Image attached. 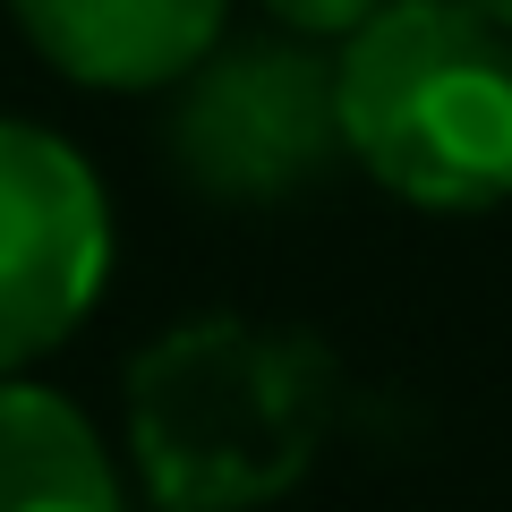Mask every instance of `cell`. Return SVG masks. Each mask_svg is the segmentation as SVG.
<instances>
[{"instance_id": "6", "label": "cell", "mask_w": 512, "mask_h": 512, "mask_svg": "<svg viewBox=\"0 0 512 512\" xmlns=\"http://www.w3.org/2000/svg\"><path fill=\"white\" fill-rule=\"evenodd\" d=\"M0 512H128L103 427L26 376H0Z\"/></svg>"}, {"instance_id": "5", "label": "cell", "mask_w": 512, "mask_h": 512, "mask_svg": "<svg viewBox=\"0 0 512 512\" xmlns=\"http://www.w3.org/2000/svg\"><path fill=\"white\" fill-rule=\"evenodd\" d=\"M35 60L94 94H163L222 43L231 0H9Z\"/></svg>"}, {"instance_id": "4", "label": "cell", "mask_w": 512, "mask_h": 512, "mask_svg": "<svg viewBox=\"0 0 512 512\" xmlns=\"http://www.w3.org/2000/svg\"><path fill=\"white\" fill-rule=\"evenodd\" d=\"M111 282V205L94 163L35 120H0V376H26Z\"/></svg>"}, {"instance_id": "7", "label": "cell", "mask_w": 512, "mask_h": 512, "mask_svg": "<svg viewBox=\"0 0 512 512\" xmlns=\"http://www.w3.org/2000/svg\"><path fill=\"white\" fill-rule=\"evenodd\" d=\"M265 18L282 26V35H308V43H342V35H359L367 18H376L384 0H256Z\"/></svg>"}, {"instance_id": "1", "label": "cell", "mask_w": 512, "mask_h": 512, "mask_svg": "<svg viewBox=\"0 0 512 512\" xmlns=\"http://www.w3.org/2000/svg\"><path fill=\"white\" fill-rule=\"evenodd\" d=\"M342 410L316 333L197 316L128 367V453L163 512H256L316 470Z\"/></svg>"}, {"instance_id": "8", "label": "cell", "mask_w": 512, "mask_h": 512, "mask_svg": "<svg viewBox=\"0 0 512 512\" xmlns=\"http://www.w3.org/2000/svg\"><path fill=\"white\" fill-rule=\"evenodd\" d=\"M470 9H478V18H495V26L512 35V0H470Z\"/></svg>"}, {"instance_id": "2", "label": "cell", "mask_w": 512, "mask_h": 512, "mask_svg": "<svg viewBox=\"0 0 512 512\" xmlns=\"http://www.w3.org/2000/svg\"><path fill=\"white\" fill-rule=\"evenodd\" d=\"M342 154L419 214L512 197V35L470 0H384L333 60Z\"/></svg>"}, {"instance_id": "3", "label": "cell", "mask_w": 512, "mask_h": 512, "mask_svg": "<svg viewBox=\"0 0 512 512\" xmlns=\"http://www.w3.org/2000/svg\"><path fill=\"white\" fill-rule=\"evenodd\" d=\"M342 163L333 60L308 35L214 43L171 103V171L214 205H282Z\"/></svg>"}]
</instances>
